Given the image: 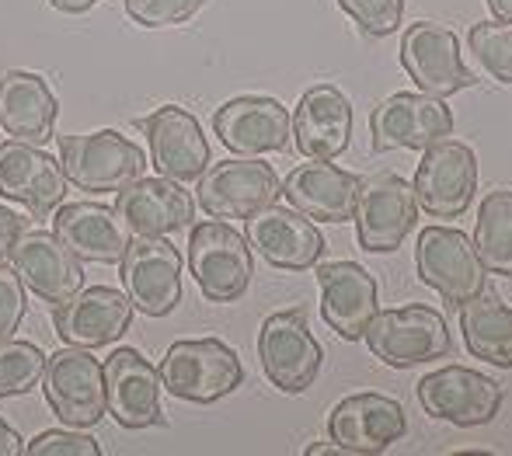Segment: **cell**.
I'll use <instances>...</instances> for the list:
<instances>
[{
	"mask_svg": "<svg viewBox=\"0 0 512 456\" xmlns=\"http://www.w3.org/2000/svg\"><path fill=\"white\" fill-rule=\"evenodd\" d=\"M352 136V105L331 84H314L300 94L293 108V140L304 157L314 161H335L345 154Z\"/></svg>",
	"mask_w": 512,
	"mask_h": 456,
	"instance_id": "484cf974",
	"label": "cell"
},
{
	"mask_svg": "<svg viewBox=\"0 0 512 456\" xmlns=\"http://www.w3.org/2000/svg\"><path fill=\"white\" fill-rule=\"evenodd\" d=\"M56 115H60V101L42 74L11 70L0 77V129L11 140L32 143V147L53 140Z\"/></svg>",
	"mask_w": 512,
	"mask_h": 456,
	"instance_id": "4316f807",
	"label": "cell"
},
{
	"mask_svg": "<svg viewBox=\"0 0 512 456\" xmlns=\"http://www.w3.org/2000/svg\"><path fill=\"white\" fill-rule=\"evenodd\" d=\"M53 234L74 251L81 262L95 265H119L126 255L129 237L122 234L115 209L102 202H67L56 206Z\"/></svg>",
	"mask_w": 512,
	"mask_h": 456,
	"instance_id": "83f0119b",
	"label": "cell"
},
{
	"mask_svg": "<svg viewBox=\"0 0 512 456\" xmlns=\"http://www.w3.org/2000/svg\"><path fill=\"white\" fill-rule=\"evenodd\" d=\"M363 342L373 356L391 369H411L436 363L450 352V328L439 310L425 303H408L398 310H377L366 324Z\"/></svg>",
	"mask_w": 512,
	"mask_h": 456,
	"instance_id": "7a4b0ae2",
	"label": "cell"
},
{
	"mask_svg": "<svg viewBox=\"0 0 512 456\" xmlns=\"http://www.w3.org/2000/svg\"><path fill=\"white\" fill-rule=\"evenodd\" d=\"M67 185L63 164L53 154L21 140L0 143V195L21 202L28 213H56V206L67 199Z\"/></svg>",
	"mask_w": 512,
	"mask_h": 456,
	"instance_id": "7402d4cb",
	"label": "cell"
},
{
	"mask_svg": "<svg viewBox=\"0 0 512 456\" xmlns=\"http://www.w3.org/2000/svg\"><path fill=\"white\" fill-rule=\"evenodd\" d=\"M60 164L70 185L81 192H119L143 178L147 154L140 143L115 129H98L88 136H60Z\"/></svg>",
	"mask_w": 512,
	"mask_h": 456,
	"instance_id": "277c9868",
	"label": "cell"
},
{
	"mask_svg": "<svg viewBox=\"0 0 512 456\" xmlns=\"http://www.w3.org/2000/svg\"><path fill=\"white\" fill-rule=\"evenodd\" d=\"M321 286V317L345 342H363L366 324L377 314V279L359 262L317 265Z\"/></svg>",
	"mask_w": 512,
	"mask_h": 456,
	"instance_id": "cb8c5ba5",
	"label": "cell"
},
{
	"mask_svg": "<svg viewBox=\"0 0 512 456\" xmlns=\"http://www.w3.org/2000/svg\"><path fill=\"white\" fill-rule=\"evenodd\" d=\"M136 129L150 143V164L171 182H199L209 168V143L189 108L161 105L147 119H136Z\"/></svg>",
	"mask_w": 512,
	"mask_h": 456,
	"instance_id": "e0dca14e",
	"label": "cell"
},
{
	"mask_svg": "<svg viewBox=\"0 0 512 456\" xmlns=\"http://www.w3.org/2000/svg\"><path fill=\"white\" fill-rule=\"evenodd\" d=\"M418 279L429 289H436L446 300V307H464L478 293H485L488 269L481 265L474 241L457 227H425L418 230L415 248Z\"/></svg>",
	"mask_w": 512,
	"mask_h": 456,
	"instance_id": "8992f818",
	"label": "cell"
},
{
	"mask_svg": "<svg viewBox=\"0 0 512 456\" xmlns=\"http://www.w3.org/2000/svg\"><path fill=\"white\" fill-rule=\"evenodd\" d=\"M307 456H349L338 443H317V446H307Z\"/></svg>",
	"mask_w": 512,
	"mask_h": 456,
	"instance_id": "60d3db41",
	"label": "cell"
},
{
	"mask_svg": "<svg viewBox=\"0 0 512 456\" xmlns=\"http://www.w3.org/2000/svg\"><path fill=\"white\" fill-rule=\"evenodd\" d=\"M279 195H283L279 175L258 157L209 164L196 182L199 209L213 220H248L258 209L272 206Z\"/></svg>",
	"mask_w": 512,
	"mask_h": 456,
	"instance_id": "52a82bcc",
	"label": "cell"
},
{
	"mask_svg": "<svg viewBox=\"0 0 512 456\" xmlns=\"http://www.w3.org/2000/svg\"><path fill=\"white\" fill-rule=\"evenodd\" d=\"M157 373L171 397L189 404H216L244 383L241 359L220 338H182L168 345Z\"/></svg>",
	"mask_w": 512,
	"mask_h": 456,
	"instance_id": "6da1fadb",
	"label": "cell"
},
{
	"mask_svg": "<svg viewBox=\"0 0 512 456\" xmlns=\"http://www.w3.org/2000/svg\"><path fill=\"white\" fill-rule=\"evenodd\" d=\"M248 244L272 269L286 272H304L324 255V237L314 227V220L300 209H286L276 202L248 216Z\"/></svg>",
	"mask_w": 512,
	"mask_h": 456,
	"instance_id": "603a6c76",
	"label": "cell"
},
{
	"mask_svg": "<svg viewBox=\"0 0 512 456\" xmlns=\"http://www.w3.org/2000/svg\"><path fill=\"white\" fill-rule=\"evenodd\" d=\"M95 4H102V0H49V7H56V11H63V14H84Z\"/></svg>",
	"mask_w": 512,
	"mask_h": 456,
	"instance_id": "f35d334b",
	"label": "cell"
},
{
	"mask_svg": "<svg viewBox=\"0 0 512 456\" xmlns=\"http://www.w3.org/2000/svg\"><path fill=\"white\" fill-rule=\"evenodd\" d=\"M408 432L405 408L387 394H349L328 411V436L349 456H377Z\"/></svg>",
	"mask_w": 512,
	"mask_h": 456,
	"instance_id": "5bb4252c",
	"label": "cell"
},
{
	"mask_svg": "<svg viewBox=\"0 0 512 456\" xmlns=\"http://www.w3.org/2000/svg\"><path fill=\"white\" fill-rule=\"evenodd\" d=\"M415 202L436 220H457L471 209L478 188V157L467 143L439 140L422 150L415 171Z\"/></svg>",
	"mask_w": 512,
	"mask_h": 456,
	"instance_id": "9c48e42d",
	"label": "cell"
},
{
	"mask_svg": "<svg viewBox=\"0 0 512 456\" xmlns=\"http://www.w3.org/2000/svg\"><path fill=\"white\" fill-rule=\"evenodd\" d=\"M415 394L425 415L457 425V429L488 425L502 408V383L467 366H446L422 376Z\"/></svg>",
	"mask_w": 512,
	"mask_h": 456,
	"instance_id": "30bf717a",
	"label": "cell"
},
{
	"mask_svg": "<svg viewBox=\"0 0 512 456\" xmlns=\"http://www.w3.org/2000/svg\"><path fill=\"white\" fill-rule=\"evenodd\" d=\"M129 324H133V300L112 286H81L53 310L56 335L81 349H105L126 335Z\"/></svg>",
	"mask_w": 512,
	"mask_h": 456,
	"instance_id": "d6986e66",
	"label": "cell"
},
{
	"mask_svg": "<svg viewBox=\"0 0 512 456\" xmlns=\"http://www.w3.org/2000/svg\"><path fill=\"white\" fill-rule=\"evenodd\" d=\"M28 310V289L18 279V272L0 265V342L18 335Z\"/></svg>",
	"mask_w": 512,
	"mask_h": 456,
	"instance_id": "d590c367",
	"label": "cell"
},
{
	"mask_svg": "<svg viewBox=\"0 0 512 456\" xmlns=\"http://www.w3.org/2000/svg\"><path fill=\"white\" fill-rule=\"evenodd\" d=\"M42 369H46V352L39 345L18 338L0 342V397L28 394L42 380Z\"/></svg>",
	"mask_w": 512,
	"mask_h": 456,
	"instance_id": "1f68e13d",
	"label": "cell"
},
{
	"mask_svg": "<svg viewBox=\"0 0 512 456\" xmlns=\"http://www.w3.org/2000/svg\"><path fill=\"white\" fill-rule=\"evenodd\" d=\"M213 133L227 150L241 157L279 154L290 147L293 115L283 101L265 98V94H244V98L223 101L213 112Z\"/></svg>",
	"mask_w": 512,
	"mask_h": 456,
	"instance_id": "9a60e30c",
	"label": "cell"
},
{
	"mask_svg": "<svg viewBox=\"0 0 512 456\" xmlns=\"http://www.w3.org/2000/svg\"><path fill=\"white\" fill-rule=\"evenodd\" d=\"M25 453V439L0 418V456H21Z\"/></svg>",
	"mask_w": 512,
	"mask_h": 456,
	"instance_id": "74e56055",
	"label": "cell"
},
{
	"mask_svg": "<svg viewBox=\"0 0 512 456\" xmlns=\"http://www.w3.org/2000/svg\"><path fill=\"white\" fill-rule=\"evenodd\" d=\"M42 390L67 429H91L108 415L105 404V366L91 356V349L67 345L46 356Z\"/></svg>",
	"mask_w": 512,
	"mask_h": 456,
	"instance_id": "5b68a950",
	"label": "cell"
},
{
	"mask_svg": "<svg viewBox=\"0 0 512 456\" xmlns=\"http://www.w3.org/2000/svg\"><path fill=\"white\" fill-rule=\"evenodd\" d=\"M21 234H25V216L14 213V209H7V206H0V265L11 258V248Z\"/></svg>",
	"mask_w": 512,
	"mask_h": 456,
	"instance_id": "8d00e7d4",
	"label": "cell"
},
{
	"mask_svg": "<svg viewBox=\"0 0 512 456\" xmlns=\"http://www.w3.org/2000/svg\"><path fill=\"white\" fill-rule=\"evenodd\" d=\"M189 272L209 303L241 300L255 275L248 237L223 220L199 223L189 234Z\"/></svg>",
	"mask_w": 512,
	"mask_h": 456,
	"instance_id": "3957f363",
	"label": "cell"
},
{
	"mask_svg": "<svg viewBox=\"0 0 512 456\" xmlns=\"http://www.w3.org/2000/svg\"><path fill=\"white\" fill-rule=\"evenodd\" d=\"M338 7L370 39L394 35L401 28V14H405V0H338Z\"/></svg>",
	"mask_w": 512,
	"mask_h": 456,
	"instance_id": "d6a6232c",
	"label": "cell"
},
{
	"mask_svg": "<svg viewBox=\"0 0 512 456\" xmlns=\"http://www.w3.org/2000/svg\"><path fill=\"white\" fill-rule=\"evenodd\" d=\"M258 359L272 387L283 394H304L321 373V345L310 335V321L304 307L279 310L265 317L258 331Z\"/></svg>",
	"mask_w": 512,
	"mask_h": 456,
	"instance_id": "ba28073f",
	"label": "cell"
},
{
	"mask_svg": "<svg viewBox=\"0 0 512 456\" xmlns=\"http://www.w3.org/2000/svg\"><path fill=\"white\" fill-rule=\"evenodd\" d=\"M488 7H492L495 21H509L512 25V0H485Z\"/></svg>",
	"mask_w": 512,
	"mask_h": 456,
	"instance_id": "ab89813d",
	"label": "cell"
},
{
	"mask_svg": "<svg viewBox=\"0 0 512 456\" xmlns=\"http://www.w3.org/2000/svg\"><path fill=\"white\" fill-rule=\"evenodd\" d=\"M359 192H363V178L328 161H314V157L297 164L283 182V199L310 220L324 223L352 220Z\"/></svg>",
	"mask_w": 512,
	"mask_h": 456,
	"instance_id": "d4e9b609",
	"label": "cell"
},
{
	"mask_svg": "<svg viewBox=\"0 0 512 456\" xmlns=\"http://www.w3.org/2000/svg\"><path fill=\"white\" fill-rule=\"evenodd\" d=\"M467 46H471L478 67L485 70L492 81L512 84V25L509 21H478V25H471Z\"/></svg>",
	"mask_w": 512,
	"mask_h": 456,
	"instance_id": "4dcf8cb0",
	"label": "cell"
},
{
	"mask_svg": "<svg viewBox=\"0 0 512 456\" xmlns=\"http://www.w3.org/2000/svg\"><path fill=\"white\" fill-rule=\"evenodd\" d=\"M401 67L418 84V91L450 98V94L474 88V74L460 60L457 32L439 21H415L401 39Z\"/></svg>",
	"mask_w": 512,
	"mask_h": 456,
	"instance_id": "2e32d148",
	"label": "cell"
},
{
	"mask_svg": "<svg viewBox=\"0 0 512 456\" xmlns=\"http://www.w3.org/2000/svg\"><path fill=\"white\" fill-rule=\"evenodd\" d=\"M102 366L105 404L115 425L129 432L168 425V415L161 408V373L140 349H115Z\"/></svg>",
	"mask_w": 512,
	"mask_h": 456,
	"instance_id": "7c38bea8",
	"label": "cell"
},
{
	"mask_svg": "<svg viewBox=\"0 0 512 456\" xmlns=\"http://www.w3.org/2000/svg\"><path fill=\"white\" fill-rule=\"evenodd\" d=\"M7 262L28 293L46 303H63L84 286V262L49 230H25L14 241Z\"/></svg>",
	"mask_w": 512,
	"mask_h": 456,
	"instance_id": "ffe728a7",
	"label": "cell"
},
{
	"mask_svg": "<svg viewBox=\"0 0 512 456\" xmlns=\"http://www.w3.org/2000/svg\"><path fill=\"white\" fill-rule=\"evenodd\" d=\"M370 133L377 150H425L450 140L453 112L446 98L425 91H398L370 112Z\"/></svg>",
	"mask_w": 512,
	"mask_h": 456,
	"instance_id": "4fadbf2b",
	"label": "cell"
},
{
	"mask_svg": "<svg viewBox=\"0 0 512 456\" xmlns=\"http://www.w3.org/2000/svg\"><path fill=\"white\" fill-rule=\"evenodd\" d=\"M25 453L28 456H102V446L84 429H53L35 436L25 446Z\"/></svg>",
	"mask_w": 512,
	"mask_h": 456,
	"instance_id": "e575fe53",
	"label": "cell"
},
{
	"mask_svg": "<svg viewBox=\"0 0 512 456\" xmlns=\"http://www.w3.org/2000/svg\"><path fill=\"white\" fill-rule=\"evenodd\" d=\"M133 310L168 317L182 303V255L168 237H133L119 262Z\"/></svg>",
	"mask_w": 512,
	"mask_h": 456,
	"instance_id": "8fae6325",
	"label": "cell"
},
{
	"mask_svg": "<svg viewBox=\"0 0 512 456\" xmlns=\"http://www.w3.org/2000/svg\"><path fill=\"white\" fill-rule=\"evenodd\" d=\"M460 331L474 359L512 369V307L495 293H478L460 307Z\"/></svg>",
	"mask_w": 512,
	"mask_h": 456,
	"instance_id": "f1b7e54d",
	"label": "cell"
},
{
	"mask_svg": "<svg viewBox=\"0 0 512 456\" xmlns=\"http://www.w3.org/2000/svg\"><path fill=\"white\" fill-rule=\"evenodd\" d=\"M115 216L133 237H168L185 230L196 213V202L182 182L171 178H136L115 192Z\"/></svg>",
	"mask_w": 512,
	"mask_h": 456,
	"instance_id": "44dd1931",
	"label": "cell"
},
{
	"mask_svg": "<svg viewBox=\"0 0 512 456\" xmlns=\"http://www.w3.org/2000/svg\"><path fill=\"white\" fill-rule=\"evenodd\" d=\"M474 251L481 265L495 275L512 279V192L495 188L481 199L478 223H474Z\"/></svg>",
	"mask_w": 512,
	"mask_h": 456,
	"instance_id": "f546056e",
	"label": "cell"
},
{
	"mask_svg": "<svg viewBox=\"0 0 512 456\" xmlns=\"http://www.w3.org/2000/svg\"><path fill=\"white\" fill-rule=\"evenodd\" d=\"M352 220H356V237L366 251H373V255L398 251L418 220L415 188L401 175L370 178V182H363Z\"/></svg>",
	"mask_w": 512,
	"mask_h": 456,
	"instance_id": "ac0fdd59",
	"label": "cell"
},
{
	"mask_svg": "<svg viewBox=\"0 0 512 456\" xmlns=\"http://www.w3.org/2000/svg\"><path fill=\"white\" fill-rule=\"evenodd\" d=\"M206 0H126V14L143 28H168L196 18Z\"/></svg>",
	"mask_w": 512,
	"mask_h": 456,
	"instance_id": "836d02e7",
	"label": "cell"
}]
</instances>
